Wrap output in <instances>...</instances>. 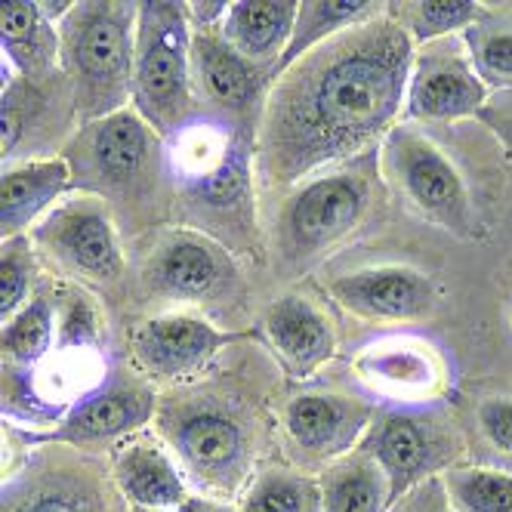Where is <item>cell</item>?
Here are the masks:
<instances>
[{
	"label": "cell",
	"mask_w": 512,
	"mask_h": 512,
	"mask_svg": "<svg viewBox=\"0 0 512 512\" xmlns=\"http://www.w3.org/2000/svg\"><path fill=\"white\" fill-rule=\"evenodd\" d=\"M272 78L250 65L216 28L192 25V90L195 102H207L219 112H247L253 102L263 99V90Z\"/></svg>",
	"instance_id": "cell-18"
},
{
	"label": "cell",
	"mask_w": 512,
	"mask_h": 512,
	"mask_svg": "<svg viewBox=\"0 0 512 512\" xmlns=\"http://www.w3.org/2000/svg\"><path fill=\"white\" fill-rule=\"evenodd\" d=\"M454 512H512V472L488 466H451L442 475Z\"/></svg>",
	"instance_id": "cell-30"
},
{
	"label": "cell",
	"mask_w": 512,
	"mask_h": 512,
	"mask_svg": "<svg viewBox=\"0 0 512 512\" xmlns=\"http://www.w3.org/2000/svg\"><path fill=\"white\" fill-rule=\"evenodd\" d=\"M414 50L383 10L284 68L266 96L256 142L263 186L290 192L386 139L405 112Z\"/></svg>",
	"instance_id": "cell-1"
},
{
	"label": "cell",
	"mask_w": 512,
	"mask_h": 512,
	"mask_svg": "<svg viewBox=\"0 0 512 512\" xmlns=\"http://www.w3.org/2000/svg\"><path fill=\"white\" fill-rule=\"evenodd\" d=\"M324 512H392L386 472L368 451H352L318 475Z\"/></svg>",
	"instance_id": "cell-23"
},
{
	"label": "cell",
	"mask_w": 512,
	"mask_h": 512,
	"mask_svg": "<svg viewBox=\"0 0 512 512\" xmlns=\"http://www.w3.org/2000/svg\"><path fill=\"white\" fill-rule=\"evenodd\" d=\"M380 204V155L364 152L287 192L275 216V260L287 275L318 266L327 253L371 223Z\"/></svg>",
	"instance_id": "cell-2"
},
{
	"label": "cell",
	"mask_w": 512,
	"mask_h": 512,
	"mask_svg": "<svg viewBox=\"0 0 512 512\" xmlns=\"http://www.w3.org/2000/svg\"><path fill=\"white\" fill-rule=\"evenodd\" d=\"M392 512H454V506L445 494L442 475H438V479H429L420 488H414L411 494L401 497L392 506Z\"/></svg>",
	"instance_id": "cell-34"
},
{
	"label": "cell",
	"mask_w": 512,
	"mask_h": 512,
	"mask_svg": "<svg viewBox=\"0 0 512 512\" xmlns=\"http://www.w3.org/2000/svg\"><path fill=\"white\" fill-rule=\"evenodd\" d=\"M463 41L469 47L472 65L482 75L485 84L512 87V22L482 16L475 22Z\"/></svg>",
	"instance_id": "cell-31"
},
{
	"label": "cell",
	"mask_w": 512,
	"mask_h": 512,
	"mask_svg": "<svg viewBox=\"0 0 512 512\" xmlns=\"http://www.w3.org/2000/svg\"><path fill=\"white\" fill-rule=\"evenodd\" d=\"M68 189L71 167L65 158H25L4 164V176H0V232L4 238L25 235L28 226L47 219Z\"/></svg>",
	"instance_id": "cell-20"
},
{
	"label": "cell",
	"mask_w": 512,
	"mask_h": 512,
	"mask_svg": "<svg viewBox=\"0 0 512 512\" xmlns=\"http://www.w3.org/2000/svg\"><path fill=\"white\" fill-rule=\"evenodd\" d=\"M56 81V78H50ZM50 81H25L10 75L4 87V164L22 161L28 149V136H31V152L38 145L50 127L59 130V121L50 118L53 112V87Z\"/></svg>",
	"instance_id": "cell-25"
},
{
	"label": "cell",
	"mask_w": 512,
	"mask_h": 512,
	"mask_svg": "<svg viewBox=\"0 0 512 512\" xmlns=\"http://www.w3.org/2000/svg\"><path fill=\"white\" fill-rule=\"evenodd\" d=\"M475 417H479V429L488 438V445L512 457V398H485Z\"/></svg>",
	"instance_id": "cell-33"
},
{
	"label": "cell",
	"mask_w": 512,
	"mask_h": 512,
	"mask_svg": "<svg viewBox=\"0 0 512 512\" xmlns=\"http://www.w3.org/2000/svg\"><path fill=\"white\" fill-rule=\"evenodd\" d=\"M355 374L377 395H386L401 405H426L445 386V358L429 340L420 337H383L355 355Z\"/></svg>",
	"instance_id": "cell-16"
},
{
	"label": "cell",
	"mask_w": 512,
	"mask_h": 512,
	"mask_svg": "<svg viewBox=\"0 0 512 512\" xmlns=\"http://www.w3.org/2000/svg\"><path fill=\"white\" fill-rule=\"evenodd\" d=\"M380 173L405 207L435 229L463 241L482 235L479 210H475L463 173L417 127L398 124L383 139Z\"/></svg>",
	"instance_id": "cell-7"
},
{
	"label": "cell",
	"mask_w": 512,
	"mask_h": 512,
	"mask_svg": "<svg viewBox=\"0 0 512 512\" xmlns=\"http://www.w3.org/2000/svg\"><path fill=\"white\" fill-rule=\"evenodd\" d=\"M4 512H112L108 494L75 472L44 469L4 491Z\"/></svg>",
	"instance_id": "cell-24"
},
{
	"label": "cell",
	"mask_w": 512,
	"mask_h": 512,
	"mask_svg": "<svg viewBox=\"0 0 512 512\" xmlns=\"http://www.w3.org/2000/svg\"><path fill=\"white\" fill-rule=\"evenodd\" d=\"M232 343V334H223L207 318L192 312H164L136 324L130 349L139 368L155 380H189L201 374Z\"/></svg>",
	"instance_id": "cell-15"
},
{
	"label": "cell",
	"mask_w": 512,
	"mask_h": 512,
	"mask_svg": "<svg viewBox=\"0 0 512 512\" xmlns=\"http://www.w3.org/2000/svg\"><path fill=\"white\" fill-rule=\"evenodd\" d=\"M34 275H38V266H34L31 241L25 235L4 238V247H0V321L4 324L34 300Z\"/></svg>",
	"instance_id": "cell-32"
},
{
	"label": "cell",
	"mask_w": 512,
	"mask_h": 512,
	"mask_svg": "<svg viewBox=\"0 0 512 512\" xmlns=\"http://www.w3.org/2000/svg\"><path fill=\"white\" fill-rule=\"evenodd\" d=\"M361 448L386 472L392 503L445 475L463 454L457 423L442 408L401 405L377 411Z\"/></svg>",
	"instance_id": "cell-8"
},
{
	"label": "cell",
	"mask_w": 512,
	"mask_h": 512,
	"mask_svg": "<svg viewBox=\"0 0 512 512\" xmlns=\"http://www.w3.org/2000/svg\"><path fill=\"white\" fill-rule=\"evenodd\" d=\"M491 127H494V133L512 149V115H494L491 118Z\"/></svg>",
	"instance_id": "cell-36"
},
{
	"label": "cell",
	"mask_w": 512,
	"mask_h": 512,
	"mask_svg": "<svg viewBox=\"0 0 512 512\" xmlns=\"http://www.w3.org/2000/svg\"><path fill=\"white\" fill-rule=\"evenodd\" d=\"M34 244L53 256L56 266L90 287H115L127 269L115 216L102 198L93 195L59 204L34 229Z\"/></svg>",
	"instance_id": "cell-9"
},
{
	"label": "cell",
	"mask_w": 512,
	"mask_h": 512,
	"mask_svg": "<svg viewBox=\"0 0 512 512\" xmlns=\"http://www.w3.org/2000/svg\"><path fill=\"white\" fill-rule=\"evenodd\" d=\"M386 13L401 25L414 47L457 38L482 19V7L472 0H417V4H389Z\"/></svg>",
	"instance_id": "cell-28"
},
{
	"label": "cell",
	"mask_w": 512,
	"mask_h": 512,
	"mask_svg": "<svg viewBox=\"0 0 512 512\" xmlns=\"http://www.w3.org/2000/svg\"><path fill=\"white\" fill-rule=\"evenodd\" d=\"M158 432L182 472L207 491L235 494L256 460V423L216 395H182L158 405Z\"/></svg>",
	"instance_id": "cell-4"
},
{
	"label": "cell",
	"mask_w": 512,
	"mask_h": 512,
	"mask_svg": "<svg viewBox=\"0 0 512 512\" xmlns=\"http://www.w3.org/2000/svg\"><path fill=\"white\" fill-rule=\"evenodd\" d=\"M488 84L475 71L463 38H442L414 50L405 115L411 121L448 124L482 115Z\"/></svg>",
	"instance_id": "cell-10"
},
{
	"label": "cell",
	"mask_w": 512,
	"mask_h": 512,
	"mask_svg": "<svg viewBox=\"0 0 512 512\" xmlns=\"http://www.w3.org/2000/svg\"><path fill=\"white\" fill-rule=\"evenodd\" d=\"M297 10L300 4H290V0H241V4H229L223 34L250 65L275 81L278 65L294 38Z\"/></svg>",
	"instance_id": "cell-21"
},
{
	"label": "cell",
	"mask_w": 512,
	"mask_h": 512,
	"mask_svg": "<svg viewBox=\"0 0 512 512\" xmlns=\"http://www.w3.org/2000/svg\"><path fill=\"white\" fill-rule=\"evenodd\" d=\"M324 290L346 312L380 324H417L442 303L438 284L414 266H364L324 281Z\"/></svg>",
	"instance_id": "cell-13"
},
{
	"label": "cell",
	"mask_w": 512,
	"mask_h": 512,
	"mask_svg": "<svg viewBox=\"0 0 512 512\" xmlns=\"http://www.w3.org/2000/svg\"><path fill=\"white\" fill-rule=\"evenodd\" d=\"M235 278L229 250L192 229L164 232L142 260V287L161 300L207 303L223 297Z\"/></svg>",
	"instance_id": "cell-11"
},
{
	"label": "cell",
	"mask_w": 512,
	"mask_h": 512,
	"mask_svg": "<svg viewBox=\"0 0 512 512\" xmlns=\"http://www.w3.org/2000/svg\"><path fill=\"white\" fill-rule=\"evenodd\" d=\"M59 334V309L56 303L41 294L34 297L19 315L4 324V364L10 374L34 371L47 358Z\"/></svg>",
	"instance_id": "cell-27"
},
{
	"label": "cell",
	"mask_w": 512,
	"mask_h": 512,
	"mask_svg": "<svg viewBox=\"0 0 512 512\" xmlns=\"http://www.w3.org/2000/svg\"><path fill=\"white\" fill-rule=\"evenodd\" d=\"M130 512H176V509H145V506H130Z\"/></svg>",
	"instance_id": "cell-37"
},
{
	"label": "cell",
	"mask_w": 512,
	"mask_h": 512,
	"mask_svg": "<svg viewBox=\"0 0 512 512\" xmlns=\"http://www.w3.org/2000/svg\"><path fill=\"white\" fill-rule=\"evenodd\" d=\"M263 334L290 380H309L337 355V331L309 297L284 294L263 315Z\"/></svg>",
	"instance_id": "cell-17"
},
{
	"label": "cell",
	"mask_w": 512,
	"mask_h": 512,
	"mask_svg": "<svg viewBox=\"0 0 512 512\" xmlns=\"http://www.w3.org/2000/svg\"><path fill=\"white\" fill-rule=\"evenodd\" d=\"M374 417L377 408L364 398L306 389L287 398L281 411V429L300 460L327 469L331 463L349 457L352 448L364 442Z\"/></svg>",
	"instance_id": "cell-12"
},
{
	"label": "cell",
	"mask_w": 512,
	"mask_h": 512,
	"mask_svg": "<svg viewBox=\"0 0 512 512\" xmlns=\"http://www.w3.org/2000/svg\"><path fill=\"white\" fill-rule=\"evenodd\" d=\"M0 44H4V59L13 68L10 75L25 81L56 78L62 56L59 22H53L41 4L10 0L0 13Z\"/></svg>",
	"instance_id": "cell-22"
},
{
	"label": "cell",
	"mask_w": 512,
	"mask_h": 512,
	"mask_svg": "<svg viewBox=\"0 0 512 512\" xmlns=\"http://www.w3.org/2000/svg\"><path fill=\"white\" fill-rule=\"evenodd\" d=\"M71 186L105 204H145L158 198L170 173L164 139L133 108L84 124L65 145Z\"/></svg>",
	"instance_id": "cell-5"
},
{
	"label": "cell",
	"mask_w": 512,
	"mask_h": 512,
	"mask_svg": "<svg viewBox=\"0 0 512 512\" xmlns=\"http://www.w3.org/2000/svg\"><path fill=\"white\" fill-rule=\"evenodd\" d=\"M176 512H241L238 506L232 503H223V500H213V497H201V494H192L186 503H182Z\"/></svg>",
	"instance_id": "cell-35"
},
{
	"label": "cell",
	"mask_w": 512,
	"mask_h": 512,
	"mask_svg": "<svg viewBox=\"0 0 512 512\" xmlns=\"http://www.w3.org/2000/svg\"><path fill=\"white\" fill-rule=\"evenodd\" d=\"M158 417V398L149 383L115 377L81 395L53 432L71 448H105L130 442Z\"/></svg>",
	"instance_id": "cell-14"
},
{
	"label": "cell",
	"mask_w": 512,
	"mask_h": 512,
	"mask_svg": "<svg viewBox=\"0 0 512 512\" xmlns=\"http://www.w3.org/2000/svg\"><path fill=\"white\" fill-rule=\"evenodd\" d=\"M383 13V4H368V0H318V4H300L297 10V25H294V38L278 65V75L294 62H300L306 53L315 47L327 44L337 34L368 22Z\"/></svg>",
	"instance_id": "cell-26"
},
{
	"label": "cell",
	"mask_w": 512,
	"mask_h": 512,
	"mask_svg": "<svg viewBox=\"0 0 512 512\" xmlns=\"http://www.w3.org/2000/svg\"><path fill=\"white\" fill-rule=\"evenodd\" d=\"M192 19L189 4H139L133 112L164 142L192 121Z\"/></svg>",
	"instance_id": "cell-6"
},
{
	"label": "cell",
	"mask_w": 512,
	"mask_h": 512,
	"mask_svg": "<svg viewBox=\"0 0 512 512\" xmlns=\"http://www.w3.org/2000/svg\"><path fill=\"white\" fill-rule=\"evenodd\" d=\"M139 4H75L59 22L65 75L81 124L124 112L133 99Z\"/></svg>",
	"instance_id": "cell-3"
},
{
	"label": "cell",
	"mask_w": 512,
	"mask_h": 512,
	"mask_svg": "<svg viewBox=\"0 0 512 512\" xmlns=\"http://www.w3.org/2000/svg\"><path fill=\"white\" fill-rule=\"evenodd\" d=\"M241 512H324L318 479L294 469H266L244 491Z\"/></svg>",
	"instance_id": "cell-29"
},
{
	"label": "cell",
	"mask_w": 512,
	"mask_h": 512,
	"mask_svg": "<svg viewBox=\"0 0 512 512\" xmlns=\"http://www.w3.org/2000/svg\"><path fill=\"white\" fill-rule=\"evenodd\" d=\"M115 482L130 506L145 509H179L192 497L179 460L149 432H139L121 445L115 457Z\"/></svg>",
	"instance_id": "cell-19"
}]
</instances>
